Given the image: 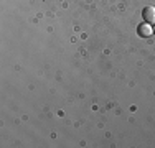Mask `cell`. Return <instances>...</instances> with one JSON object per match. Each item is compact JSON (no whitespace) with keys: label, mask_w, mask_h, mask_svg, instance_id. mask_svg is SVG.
Instances as JSON below:
<instances>
[{"label":"cell","mask_w":155,"mask_h":148,"mask_svg":"<svg viewBox=\"0 0 155 148\" xmlns=\"http://www.w3.org/2000/svg\"><path fill=\"white\" fill-rule=\"evenodd\" d=\"M137 33H139V36H142V38H149V36H152L153 35V28L150 27V23H140L139 27H137Z\"/></svg>","instance_id":"6da1fadb"},{"label":"cell","mask_w":155,"mask_h":148,"mask_svg":"<svg viewBox=\"0 0 155 148\" xmlns=\"http://www.w3.org/2000/svg\"><path fill=\"white\" fill-rule=\"evenodd\" d=\"M142 17L147 23H155V7H145L142 10Z\"/></svg>","instance_id":"7a4b0ae2"},{"label":"cell","mask_w":155,"mask_h":148,"mask_svg":"<svg viewBox=\"0 0 155 148\" xmlns=\"http://www.w3.org/2000/svg\"><path fill=\"white\" fill-rule=\"evenodd\" d=\"M153 35H155V28H153Z\"/></svg>","instance_id":"3957f363"}]
</instances>
